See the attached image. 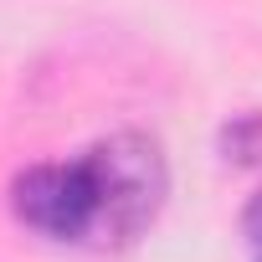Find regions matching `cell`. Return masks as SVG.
<instances>
[{
	"mask_svg": "<svg viewBox=\"0 0 262 262\" xmlns=\"http://www.w3.org/2000/svg\"><path fill=\"white\" fill-rule=\"evenodd\" d=\"M98 180V242H134L165 206L170 190V165L155 134L144 128H118V134H103L98 144L82 149Z\"/></svg>",
	"mask_w": 262,
	"mask_h": 262,
	"instance_id": "1",
	"label": "cell"
},
{
	"mask_svg": "<svg viewBox=\"0 0 262 262\" xmlns=\"http://www.w3.org/2000/svg\"><path fill=\"white\" fill-rule=\"evenodd\" d=\"M11 211L26 231L47 242H98V180L88 155L77 160H36L11 175Z\"/></svg>",
	"mask_w": 262,
	"mask_h": 262,
	"instance_id": "2",
	"label": "cell"
},
{
	"mask_svg": "<svg viewBox=\"0 0 262 262\" xmlns=\"http://www.w3.org/2000/svg\"><path fill=\"white\" fill-rule=\"evenodd\" d=\"M242 247L252 262H262V190L242 206Z\"/></svg>",
	"mask_w": 262,
	"mask_h": 262,
	"instance_id": "3",
	"label": "cell"
}]
</instances>
